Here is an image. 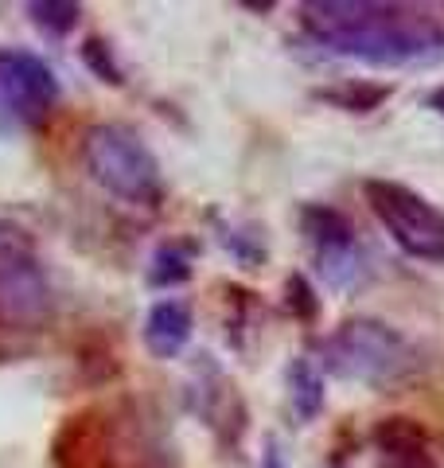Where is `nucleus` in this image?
Masks as SVG:
<instances>
[{"label":"nucleus","mask_w":444,"mask_h":468,"mask_svg":"<svg viewBox=\"0 0 444 468\" xmlns=\"http://www.w3.org/2000/svg\"><path fill=\"white\" fill-rule=\"evenodd\" d=\"M308 39L378 70L444 63V24L421 5L390 0H308L296 8Z\"/></svg>","instance_id":"obj_1"},{"label":"nucleus","mask_w":444,"mask_h":468,"mask_svg":"<svg viewBox=\"0 0 444 468\" xmlns=\"http://www.w3.org/2000/svg\"><path fill=\"white\" fill-rule=\"evenodd\" d=\"M320 371L378 394L402 390L425 371L418 344L378 316H351L316 344Z\"/></svg>","instance_id":"obj_2"},{"label":"nucleus","mask_w":444,"mask_h":468,"mask_svg":"<svg viewBox=\"0 0 444 468\" xmlns=\"http://www.w3.org/2000/svg\"><path fill=\"white\" fill-rule=\"evenodd\" d=\"M82 165L101 192L129 207H160L164 199V172L156 153L141 141L137 129L122 122H98L86 129Z\"/></svg>","instance_id":"obj_3"},{"label":"nucleus","mask_w":444,"mask_h":468,"mask_svg":"<svg viewBox=\"0 0 444 468\" xmlns=\"http://www.w3.org/2000/svg\"><path fill=\"white\" fill-rule=\"evenodd\" d=\"M363 196L370 215L394 239V246L413 261L444 266V211L421 192L397 180H363Z\"/></svg>","instance_id":"obj_4"},{"label":"nucleus","mask_w":444,"mask_h":468,"mask_svg":"<svg viewBox=\"0 0 444 468\" xmlns=\"http://www.w3.org/2000/svg\"><path fill=\"white\" fill-rule=\"evenodd\" d=\"M51 313L48 273L20 227L0 223V328H39Z\"/></svg>","instance_id":"obj_5"},{"label":"nucleus","mask_w":444,"mask_h":468,"mask_svg":"<svg viewBox=\"0 0 444 468\" xmlns=\"http://www.w3.org/2000/svg\"><path fill=\"white\" fill-rule=\"evenodd\" d=\"M58 79L39 55L0 48V133H27L51 117Z\"/></svg>","instance_id":"obj_6"},{"label":"nucleus","mask_w":444,"mask_h":468,"mask_svg":"<svg viewBox=\"0 0 444 468\" xmlns=\"http://www.w3.org/2000/svg\"><path fill=\"white\" fill-rule=\"evenodd\" d=\"M301 230H304L308 246H312L316 273L332 289H347V285L359 282L363 254H359V239H354L351 218L344 211L328 207V203H304L301 207Z\"/></svg>","instance_id":"obj_7"},{"label":"nucleus","mask_w":444,"mask_h":468,"mask_svg":"<svg viewBox=\"0 0 444 468\" xmlns=\"http://www.w3.org/2000/svg\"><path fill=\"white\" fill-rule=\"evenodd\" d=\"M191 332H196V316H191V304L180 297H160L144 316V347L153 359H175L184 356V347L191 344Z\"/></svg>","instance_id":"obj_8"},{"label":"nucleus","mask_w":444,"mask_h":468,"mask_svg":"<svg viewBox=\"0 0 444 468\" xmlns=\"http://www.w3.org/2000/svg\"><path fill=\"white\" fill-rule=\"evenodd\" d=\"M375 452H378V468H440L428 437L418 421L409 418H386L375 430Z\"/></svg>","instance_id":"obj_9"},{"label":"nucleus","mask_w":444,"mask_h":468,"mask_svg":"<svg viewBox=\"0 0 444 468\" xmlns=\"http://www.w3.org/2000/svg\"><path fill=\"white\" fill-rule=\"evenodd\" d=\"M289 399H292V414L301 421H312L323 410V371L316 359L289 363Z\"/></svg>","instance_id":"obj_10"},{"label":"nucleus","mask_w":444,"mask_h":468,"mask_svg":"<svg viewBox=\"0 0 444 468\" xmlns=\"http://www.w3.org/2000/svg\"><path fill=\"white\" fill-rule=\"evenodd\" d=\"M191 277V246L187 242H168L153 254V266H148V285L156 289H172L184 285Z\"/></svg>","instance_id":"obj_11"},{"label":"nucleus","mask_w":444,"mask_h":468,"mask_svg":"<svg viewBox=\"0 0 444 468\" xmlns=\"http://www.w3.org/2000/svg\"><path fill=\"white\" fill-rule=\"evenodd\" d=\"M27 16H32V24L43 36L63 39L79 27L82 5H70V0H32V5H27Z\"/></svg>","instance_id":"obj_12"},{"label":"nucleus","mask_w":444,"mask_h":468,"mask_svg":"<svg viewBox=\"0 0 444 468\" xmlns=\"http://www.w3.org/2000/svg\"><path fill=\"white\" fill-rule=\"evenodd\" d=\"M386 94H390V86H359V82H351V86H339V90H320L316 98L332 101V106H339V110L366 113V110H375L378 101H386Z\"/></svg>","instance_id":"obj_13"},{"label":"nucleus","mask_w":444,"mask_h":468,"mask_svg":"<svg viewBox=\"0 0 444 468\" xmlns=\"http://www.w3.org/2000/svg\"><path fill=\"white\" fill-rule=\"evenodd\" d=\"M82 63L90 67L101 82H110V86H122L125 82L122 70H117V63H113V48H106L98 36H90V39L82 43Z\"/></svg>","instance_id":"obj_14"},{"label":"nucleus","mask_w":444,"mask_h":468,"mask_svg":"<svg viewBox=\"0 0 444 468\" xmlns=\"http://www.w3.org/2000/svg\"><path fill=\"white\" fill-rule=\"evenodd\" d=\"M285 304H289V313L301 316V320H312L320 313L316 292H312V285H308V277H301V273H292L285 282Z\"/></svg>","instance_id":"obj_15"},{"label":"nucleus","mask_w":444,"mask_h":468,"mask_svg":"<svg viewBox=\"0 0 444 468\" xmlns=\"http://www.w3.org/2000/svg\"><path fill=\"white\" fill-rule=\"evenodd\" d=\"M261 468H285V457H280L277 441H270V445H265V461H261Z\"/></svg>","instance_id":"obj_16"},{"label":"nucleus","mask_w":444,"mask_h":468,"mask_svg":"<svg viewBox=\"0 0 444 468\" xmlns=\"http://www.w3.org/2000/svg\"><path fill=\"white\" fill-rule=\"evenodd\" d=\"M425 106L433 110V113H440V117H444V86H437V90L425 98Z\"/></svg>","instance_id":"obj_17"}]
</instances>
